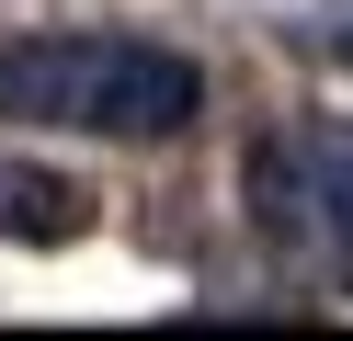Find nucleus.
Masks as SVG:
<instances>
[{
  "mask_svg": "<svg viewBox=\"0 0 353 341\" xmlns=\"http://www.w3.org/2000/svg\"><path fill=\"white\" fill-rule=\"evenodd\" d=\"M205 114V68L160 34L114 23H34L0 34V125L34 136H103V148H160Z\"/></svg>",
  "mask_w": 353,
  "mask_h": 341,
  "instance_id": "obj_1",
  "label": "nucleus"
},
{
  "mask_svg": "<svg viewBox=\"0 0 353 341\" xmlns=\"http://www.w3.org/2000/svg\"><path fill=\"white\" fill-rule=\"evenodd\" d=\"M92 227V194H80L69 171H34V159H12L0 148V239H80Z\"/></svg>",
  "mask_w": 353,
  "mask_h": 341,
  "instance_id": "obj_3",
  "label": "nucleus"
},
{
  "mask_svg": "<svg viewBox=\"0 0 353 341\" xmlns=\"http://www.w3.org/2000/svg\"><path fill=\"white\" fill-rule=\"evenodd\" d=\"M239 205L307 296H353V125L342 114L262 125L239 159Z\"/></svg>",
  "mask_w": 353,
  "mask_h": 341,
  "instance_id": "obj_2",
  "label": "nucleus"
},
{
  "mask_svg": "<svg viewBox=\"0 0 353 341\" xmlns=\"http://www.w3.org/2000/svg\"><path fill=\"white\" fill-rule=\"evenodd\" d=\"M296 45H319L330 68H353V0H296Z\"/></svg>",
  "mask_w": 353,
  "mask_h": 341,
  "instance_id": "obj_4",
  "label": "nucleus"
}]
</instances>
